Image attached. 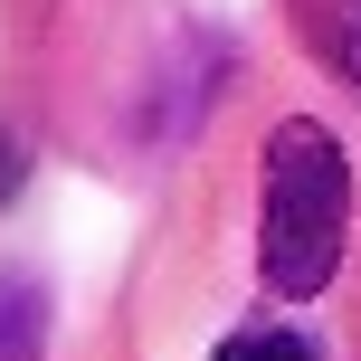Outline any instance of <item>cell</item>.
Returning a JSON list of instances; mask_svg holds the SVG:
<instances>
[{"instance_id": "1", "label": "cell", "mask_w": 361, "mask_h": 361, "mask_svg": "<svg viewBox=\"0 0 361 361\" xmlns=\"http://www.w3.org/2000/svg\"><path fill=\"white\" fill-rule=\"evenodd\" d=\"M352 238V162L324 124H276L267 143V209H257V276L276 295H324Z\"/></svg>"}, {"instance_id": "2", "label": "cell", "mask_w": 361, "mask_h": 361, "mask_svg": "<svg viewBox=\"0 0 361 361\" xmlns=\"http://www.w3.org/2000/svg\"><path fill=\"white\" fill-rule=\"evenodd\" d=\"M48 276L38 267H0V361H48Z\"/></svg>"}, {"instance_id": "3", "label": "cell", "mask_w": 361, "mask_h": 361, "mask_svg": "<svg viewBox=\"0 0 361 361\" xmlns=\"http://www.w3.org/2000/svg\"><path fill=\"white\" fill-rule=\"evenodd\" d=\"M219 361H314V352L295 343V333H228V343H219Z\"/></svg>"}, {"instance_id": "4", "label": "cell", "mask_w": 361, "mask_h": 361, "mask_svg": "<svg viewBox=\"0 0 361 361\" xmlns=\"http://www.w3.org/2000/svg\"><path fill=\"white\" fill-rule=\"evenodd\" d=\"M19 171H29V162H19V143H10V133H0V209H10V190H19Z\"/></svg>"}]
</instances>
